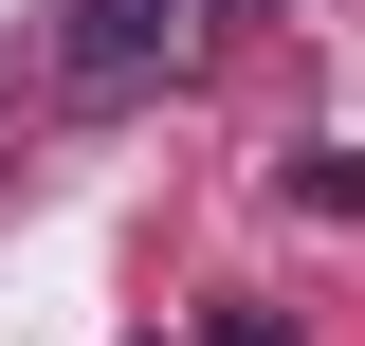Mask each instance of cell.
<instances>
[{
    "label": "cell",
    "mask_w": 365,
    "mask_h": 346,
    "mask_svg": "<svg viewBox=\"0 0 365 346\" xmlns=\"http://www.w3.org/2000/svg\"><path fill=\"white\" fill-rule=\"evenodd\" d=\"M201 346H292V310H256V292H220V328Z\"/></svg>",
    "instance_id": "3957f363"
},
{
    "label": "cell",
    "mask_w": 365,
    "mask_h": 346,
    "mask_svg": "<svg viewBox=\"0 0 365 346\" xmlns=\"http://www.w3.org/2000/svg\"><path fill=\"white\" fill-rule=\"evenodd\" d=\"M237 19H256V0H73V19H55V91H73V110H146V91H182Z\"/></svg>",
    "instance_id": "6da1fadb"
},
{
    "label": "cell",
    "mask_w": 365,
    "mask_h": 346,
    "mask_svg": "<svg viewBox=\"0 0 365 346\" xmlns=\"http://www.w3.org/2000/svg\"><path fill=\"white\" fill-rule=\"evenodd\" d=\"M274 201H311V219H365V146H274Z\"/></svg>",
    "instance_id": "7a4b0ae2"
}]
</instances>
